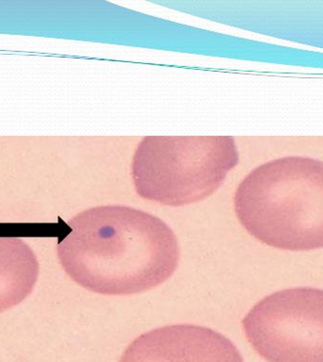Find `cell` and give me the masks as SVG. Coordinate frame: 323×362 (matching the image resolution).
I'll return each instance as SVG.
<instances>
[{
    "instance_id": "cell-6",
    "label": "cell",
    "mask_w": 323,
    "mask_h": 362,
    "mask_svg": "<svg viewBox=\"0 0 323 362\" xmlns=\"http://www.w3.org/2000/svg\"><path fill=\"white\" fill-rule=\"evenodd\" d=\"M39 276V262L27 243L0 235V313L24 301Z\"/></svg>"
},
{
    "instance_id": "cell-3",
    "label": "cell",
    "mask_w": 323,
    "mask_h": 362,
    "mask_svg": "<svg viewBox=\"0 0 323 362\" xmlns=\"http://www.w3.org/2000/svg\"><path fill=\"white\" fill-rule=\"evenodd\" d=\"M238 160L231 136H147L133 156V183L144 199L189 205L214 194Z\"/></svg>"
},
{
    "instance_id": "cell-2",
    "label": "cell",
    "mask_w": 323,
    "mask_h": 362,
    "mask_svg": "<svg viewBox=\"0 0 323 362\" xmlns=\"http://www.w3.org/2000/svg\"><path fill=\"white\" fill-rule=\"evenodd\" d=\"M235 214L243 228L283 250L323 248V161L288 156L258 166L238 185Z\"/></svg>"
},
{
    "instance_id": "cell-4",
    "label": "cell",
    "mask_w": 323,
    "mask_h": 362,
    "mask_svg": "<svg viewBox=\"0 0 323 362\" xmlns=\"http://www.w3.org/2000/svg\"><path fill=\"white\" fill-rule=\"evenodd\" d=\"M255 352L268 362H323V290L286 288L258 302L242 321Z\"/></svg>"
},
{
    "instance_id": "cell-5",
    "label": "cell",
    "mask_w": 323,
    "mask_h": 362,
    "mask_svg": "<svg viewBox=\"0 0 323 362\" xmlns=\"http://www.w3.org/2000/svg\"><path fill=\"white\" fill-rule=\"evenodd\" d=\"M119 362H244L234 342L211 328L173 325L142 334Z\"/></svg>"
},
{
    "instance_id": "cell-1",
    "label": "cell",
    "mask_w": 323,
    "mask_h": 362,
    "mask_svg": "<svg viewBox=\"0 0 323 362\" xmlns=\"http://www.w3.org/2000/svg\"><path fill=\"white\" fill-rule=\"evenodd\" d=\"M57 254L67 276L104 296H130L163 284L177 270L180 247L161 220L125 206H101L67 223Z\"/></svg>"
}]
</instances>
